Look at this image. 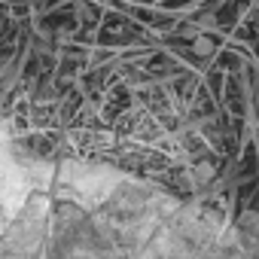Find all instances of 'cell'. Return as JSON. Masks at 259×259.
I'll use <instances>...</instances> for the list:
<instances>
[{
	"mask_svg": "<svg viewBox=\"0 0 259 259\" xmlns=\"http://www.w3.org/2000/svg\"><path fill=\"white\" fill-rule=\"evenodd\" d=\"M192 52H195L198 58H207V55L213 52V43H210V37H204V34H198V37L192 40Z\"/></svg>",
	"mask_w": 259,
	"mask_h": 259,
	"instance_id": "obj_1",
	"label": "cell"
},
{
	"mask_svg": "<svg viewBox=\"0 0 259 259\" xmlns=\"http://www.w3.org/2000/svg\"><path fill=\"white\" fill-rule=\"evenodd\" d=\"M238 226H241V229L256 232V229H259V213H256V210H244V213L238 217Z\"/></svg>",
	"mask_w": 259,
	"mask_h": 259,
	"instance_id": "obj_2",
	"label": "cell"
},
{
	"mask_svg": "<svg viewBox=\"0 0 259 259\" xmlns=\"http://www.w3.org/2000/svg\"><path fill=\"white\" fill-rule=\"evenodd\" d=\"M195 25H198V31H213L217 28V16L213 13H204V16L195 19Z\"/></svg>",
	"mask_w": 259,
	"mask_h": 259,
	"instance_id": "obj_3",
	"label": "cell"
},
{
	"mask_svg": "<svg viewBox=\"0 0 259 259\" xmlns=\"http://www.w3.org/2000/svg\"><path fill=\"white\" fill-rule=\"evenodd\" d=\"M210 177H213V168H210L207 162H201V165L195 168V180H198V183H207Z\"/></svg>",
	"mask_w": 259,
	"mask_h": 259,
	"instance_id": "obj_4",
	"label": "cell"
},
{
	"mask_svg": "<svg viewBox=\"0 0 259 259\" xmlns=\"http://www.w3.org/2000/svg\"><path fill=\"white\" fill-rule=\"evenodd\" d=\"M198 34H201V31H198V25H195V22H189V25L183 28V37H189V40H195Z\"/></svg>",
	"mask_w": 259,
	"mask_h": 259,
	"instance_id": "obj_5",
	"label": "cell"
}]
</instances>
